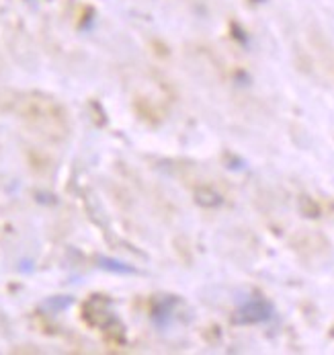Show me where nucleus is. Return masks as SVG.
I'll list each match as a JSON object with an SVG mask.
<instances>
[{
  "instance_id": "3",
  "label": "nucleus",
  "mask_w": 334,
  "mask_h": 355,
  "mask_svg": "<svg viewBox=\"0 0 334 355\" xmlns=\"http://www.w3.org/2000/svg\"><path fill=\"white\" fill-rule=\"evenodd\" d=\"M96 261H98V267H103V269H107V271H113V273H121V275H125V273H136L134 267H130V265H125V263H121V261H117V259L98 257Z\"/></svg>"
},
{
  "instance_id": "2",
  "label": "nucleus",
  "mask_w": 334,
  "mask_h": 355,
  "mask_svg": "<svg viewBox=\"0 0 334 355\" xmlns=\"http://www.w3.org/2000/svg\"><path fill=\"white\" fill-rule=\"evenodd\" d=\"M271 316H273V306L263 298H256L240 308L234 316V322L236 324H256V322L269 320Z\"/></svg>"
},
{
  "instance_id": "4",
  "label": "nucleus",
  "mask_w": 334,
  "mask_h": 355,
  "mask_svg": "<svg viewBox=\"0 0 334 355\" xmlns=\"http://www.w3.org/2000/svg\"><path fill=\"white\" fill-rule=\"evenodd\" d=\"M195 198H197V202L201 203V205H207V207H216V205H220L222 203V198L216 193V191H211V189H199L197 193H195Z\"/></svg>"
},
{
  "instance_id": "5",
  "label": "nucleus",
  "mask_w": 334,
  "mask_h": 355,
  "mask_svg": "<svg viewBox=\"0 0 334 355\" xmlns=\"http://www.w3.org/2000/svg\"><path fill=\"white\" fill-rule=\"evenodd\" d=\"M70 304H72V298H68V296H55V298L46 300V302L42 304V308H44V310H49V312H58V310L68 308Z\"/></svg>"
},
{
  "instance_id": "1",
  "label": "nucleus",
  "mask_w": 334,
  "mask_h": 355,
  "mask_svg": "<svg viewBox=\"0 0 334 355\" xmlns=\"http://www.w3.org/2000/svg\"><path fill=\"white\" fill-rule=\"evenodd\" d=\"M85 320L91 324V327H96V329H105L109 331L111 324H117V318L111 310V304L107 298L103 296H93L87 304H85Z\"/></svg>"
}]
</instances>
